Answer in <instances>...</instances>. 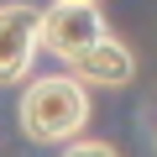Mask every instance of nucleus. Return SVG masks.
I'll return each mask as SVG.
<instances>
[{"label": "nucleus", "instance_id": "f03ea898", "mask_svg": "<svg viewBox=\"0 0 157 157\" xmlns=\"http://www.w3.org/2000/svg\"><path fill=\"white\" fill-rule=\"evenodd\" d=\"M100 37H105V16H100L94 0H58L52 11H42V47L58 63H73Z\"/></svg>", "mask_w": 157, "mask_h": 157}, {"label": "nucleus", "instance_id": "f257e3e1", "mask_svg": "<svg viewBox=\"0 0 157 157\" xmlns=\"http://www.w3.org/2000/svg\"><path fill=\"white\" fill-rule=\"evenodd\" d=\"M16 121L32 141L42 147H63L68 136H78L89 126V89L78 73H42L21 89Z\"/></svg>", "mask_w": 157, "mask_h": 157}, {"label": "nucleus", "instance_id": "20e7f679", "mask_svg": "<svg viewBox=\"0 0 157 157\" xmlns=\"http://www.w3.org/2000/svg\"><path fill=\"white\" fill-rule=\"evenodd\" d=\"M68 68L84 78V84H100V89H126L131 78H136V58H131V47H126L121 37H110V32H105L100 42H89Z\"/></svg>", "mask_w": 157, "mask_h": 157}, {"label": "nucleus", "instance_id": "7ed1b4c3", "mask_svg": "<svg viewBox=\"0 0 157 157\" xmlns=\"http://www.w3.org/2000/svg\"><path fill=\"white\" fill-rule=\"evenodd\" d=\"M42 47V11L26 0L0 6V84H21Z\"/></svg>", "mask_w": 157, "mask_h": 157}]
</instances>
